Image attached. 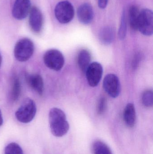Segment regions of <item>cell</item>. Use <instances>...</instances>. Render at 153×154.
<instances>
[{
    "label": "cell",
    "instance_id": "ffe728a7",
    "mask_svg": "<svg viewBox=\"0 0 153 154\" xmlns=\"http://www.w3.org/2000/svg\"><path fill=\"white\" fill-rule=\"evenodd\" d=\"M142 102L147 107H152L153 105V91L151 90L146 91L142 96Z\"/></svg>",
    "mask_w": 153,
    "mask_h": 154
},
{
    "label": "cell",
    "instance_id": "cb8c5ba5",
    "mask_svg": "<svg viewBox=\"0 0 153 154\" xmlns=\"http://www.w3.org/2000/svg\"><path fill=\"white\" fill-rule=\"evenodd\" d=\"M140 57L139 55H137L136 57L135 58L134 62H133V67L134 68L136 69V68L137 67L138 63H139V60H140Z\"/></svg>",
    "mask_w": 153,
    "mask_h": 154
},
{
    "label": "cell",
    "instance_id": "44dd1931",
    "mask_svg": "<svg viewBox=\"0 0 153 154\" xmlns=\"http://www.w3.org/2000/svg\"><path fill=\"white\" fill-rule=\"evenodd\" d=\"M4 154H23L21 147L16 143L9 144L5 147Z\"/></svg>",
    "mask_w": 153,
    "mask_h": 154
},
{
    "label": "cell",
    "instance_id": "7a4b0ae2",
    "mask_svg": "<svg viewBox=\"0 0 153 154\" xmlns=\"http://www.w3.org/2000/svg\"><path fill=\"white\" fill-rule=\"evenodd\" d=\"M34 45L30 39H21L18 41L14 49L15 58L20 62H25L28 60L33 55Z\"/></svg>",
    "mask_w": 153,
    "mask_h": 154
},
{
    "label": "cell",
    "instance_id": "3957f363",
    "mask_svg": "<svg viewBox=\"0 0 153 154\" xmlns=\"http://www.w3.org/2000/svg\"><path fill=\"white\" fill-rule=\"evenodd\" d=\"M36 112L37 107L35 102L31 99L26 98L16 111L15 116L18 121L26 124L32 121Z\"/></svg>",
    "mask_w": 153,
    "mask_h": 154
},
{
    "label": "cell",
    "instance_id": "d6986e66",
    "mask_svg": "<svg viewBox=\"0 0 153 154\" xmlns=\"http://www.w3.org/2000/svg\"><path fill=\"white\" fill-rule=\"evenodd\" d=\"M127 25L126 16L125 12L124 11L122 14L120 27L119 30V37L120 39L123 40L125 38L127 33Z\"/></svg>",
    "mask_w": 153,
    "mask_h": 154
},
{
    "label": "cell",
    "instance_id": "5b68a950",
    "mask_svg": "<svg viewBox=\"0 0 153 154\" xmlns=\"http://www.w3.org/2000/svg\"><path fill=\"white\" fill-rule=\"evenodd\" d=\"M43 60L47 67L56 71L61 70L65 63L63 54L56 49H51L47 51L44 54Z\"/></svg>",
    "mask_w": 153,
    "mask_h": 154
},
{
    "label": "cell",
    "instance_id": "52a82bcc",
    "mask_svg": "<svg viewBox=\"0 0 153 154\" xmlns=\"http://www.w3.org/2000/svg\"><path fill=\"white\" fill-rule=\"evenodd\" d=\"M85 73L90 86L95 87L99 84L101 80L103 74V68L99 62H92L89 65Z\"/></svg>",
    "mask_w": 153,
    "mask_h": 154
},
{
    "label": "cell",
    "instance_id": "7402d4cb",
    "mask_svg": "<svg viewBox=\"0 0 153 154\" xmlns=\"http://www.w3.org/2000/svg\"><path fill=\"white\" fill-rule=\"evenodd\" d=\"M107 100L104 97H102L100 99L97 106V112L98 114L102 115L105 112L107 107Z\"/></svg>",
    "mask_w": 153,
    "mask_h": 154
},
{
    "label": "cell",
    "instance_id": "ba28073f",
    "mask_svg": "<svg viewBox=\"0 0 153 154\" xmlns=\"http://www.w3.org/2000/svg\"><path fill=\"white\" fill-rule=\"evenodd\" d=\"M103 86L105 91L112 97H117L120 93V82L118 77L114 74H108L105 76Z\"/></svg>",
    "mask_w": 153,
    "mask_h": 154
},
{
    "label": "cell",
    "instance_id": "9c48e42d",
    "mask_svg": "<svg viewBox=\"0 0 153 154\" xmlns=\"http://www.w3.org/2000/svg\"><path fill=\"white\" fill-rule=\"evenodd\" d=\"M31 9L30 0H16L13 8V16L17 20H23L28 16Z\"/></svg>",
    "mask_w": 153,
    "mask_h": 154
},
{
    "label": "cell",
    "instance_id": "ac0fdd59",
    "mask_svg": "<svg viewBox=\"0 0 153 154\" xmlns=\"http://www.w3.org/2000/svg\"><path fill=\"white\" fill-rule=\"evenodd\" d=\"M21 91V86L19 79L16 76L13 78L12 87L11 90V98L13 101H16L19 97Z\"/></svg>",
    "mask_w": 153,
    "mask_h": 154
},
{
    "label": "cell",
    "instance_id": "484cf974",
    "mask_svg": "<svg viewBox=\"0 0 153 154\" xmlns=\"http://www.w3.org/2000/svg\"><path fill=\"white\" fill-rule=\"evenodd\" d=\"M2 63V57L1 56V54H0V67L1 66V65Z\"/></svg>",
    "mask_w": 153,
    "mask_h": 154
},
{
    "label": "cell",
    "instance_id": "7c38bea8",
    "mask_svg": "<svg viewBox=\"0 0 153 154\" xmlns=\"http://www.w3.org/2000/svg\"><path fill=\"white\" fill-rule=\"evenodd\" d=\"M26 80L29 86L37 92L39 95H42L44 91V82L43 79L38 74L27 75Z\"/></svg>",
    "mask_w": 153,
    "mask_h": 154
},
{
    "label": "cell",
    "instance_id": "5bb4252c",
    "mask_svg": "<svg viewBox=\"0 0 153 154\" xmlns=\"http://www.w3.org/2000/svg\"><path fill=\"white\" fill-rule=\"evenodd\" d=\"M91 56L90 53L86 49L81 50L79 52L77 58V62L80 69L85 73L89 65L90 64Z\"/></svg>",
    "mask_w": 153,
    "mask_h": 154
},
{
    "label": "cell",
    "instance_id": "2e32d148",
    "mask_svg": "<svg viewBox=\"0 0 153 154\" xmlns=\"http://www.w3.org/2000/svg\"><path fill=\"white\" fill-rule=\"evenodd\" d=\"M140 11L137 6H131L129 11V21L130 27L134 30H137Z\"/></svg>",
    "mask_w": 153,
    "mask_h": 154
},
{
    "label": "cell",
    "instance_id": "d4e9b609",
    "mask_svg": "<svg viewBox=\"0 0 153 154\" xmlns=\"http://www.w3.org/2000/svg\"><path fill=\"white\" fill-rule=\"evenodd\" d=\"M3 120L1 112L0 110V127L2 125Z\"/></svg>",
    "mask_w": 153,
    "mask_h": 154
},
{
    "label": "cell",
    "instance_id": "277c9868",
    "mask_svg": "<svg viewBox=\"0 0 153 154\" xmlns=\"http://www.w3.org/2000/svg\"><path fill=\"white\" fill-rule=\"evenodd\" d=\"M72 5L67 1L59 2L54 9L55 15L60 23L65 24L71 22L74 15Z\"/></svg>",
    "mask_w": 153,
    "mask_h": 154
},
{
    "label": "cell",
    "instance_id": "4fadbf2b",
    "mask_svg": "<svg viewBox=\"0 0 153 154\" xmlns=\"http://www.w3.org/2000/svg\"><path fill=\"white\" fill-rule=\"evenodd\" d=\"M123 118L127 126L134 127L136 120V113L134 104L129 103L126 106L123 113Z\"/></svg>",
    "mask_w": 153,
    "mask_h": 154
},
{
    "label": "cell",
    "instance_id": "e0dca14e",
    "mask_svg": "<svg viewBox=\"0 0 153 154\" xmlns=\"http://www.w3.org/2000/svg\"><path fill=\"white\" fill-rule=\"evenodd\" d=\"M92 151L93 154H112L109 147L100 140L95 141L93 143Z\"/></svg>",
    "mask_w": 153,
    "mask_h": 154
},
{
    "label": "cell",
    "instance_id": "9a60e30c",
    "mask_svg": "<svg viewBox=\"0 0 153 154\" xmlns=\"http://www.w3.org/2000/svg\"><path fill=\"white\" fill-rule=\"evenodd\" d=\"M115 32L112 27L106 26L101 30L99 34L100 41L103 44L108 45L113 41Z\"/></svg>",
    "mask_w": 153,
    "mask_h": 154
},
{
    "label": "cell",
    "instance_id": "8fae6325",
    "mask_svg": "<svg viewBox=\"0 0 153 154\" xmlns=\"http://www.w3.org/2000/svg\"><path fill=\"white\" fill-rule=\"evenodd\" d=\"M77 13L78 20L83 24H90L93 20V9L89 4L84 3L81 5L77 9Z\"/></svg>",
    "mask_w": 153,
    "mask_h": 154
},
{
    "label": "cell",
    "instance_id": "30bf717a",
    "mask_svg": "<svg viewBox=\"0 0 153 154\" xmlns=\"http://www.w3.org/2000/svg\"><path fill=\"white\" fill-rule=\"evenodd\" d=\"M29 23L32 30L36 33H39L42 29L43 23V15L40 10L33 6L29 12Z\"/></svg>",
    "mask_w": 153,
    "mask_h": 154
},
{
    "label": "cell",
    "instance_id": "6da1fadb",
    "mask_svg": "<svg viewBox=\"0 0 153 154\" xmlns=\"http://www.w3.org/2000/svg\"><path fill=\"white\" fill-rule=\"evenodd\" d=\"M49 123L51 133L57 137L66 134L70 128L64 112L57 108H53L49 111Z\"/></svg>",
    "mask_w": 153,
    "mask_h": 154
},
{
    "label": "cell",
    "instance_id": "8992f818",
    "mask_svg": "<svg viewBox=\"0 0 153 154\" xmlns=\"http://www.w3.org/2000/svg\"><path fill=\"white\" fill-rule=\"evenodd\" d=\"M137 30L145 36L152 35L153 14L151 10L145 9L140 11Z\"/></svg>",
    "mask_w": 153,
    "mask_h": 154
},
{
    "label": "cell",
    "instance_id": "603a6c76",
    "mask_svg": "<svg viewBox=\"0 0 153 154\" xmlns=\"http://www.w3.org/2000/svg\"><path fill=\"white\" fill-rule=\"evenodd\" d=\"M108 0H98V5L101 9H103L107 7Z\"/></svg>",
    "mask_w": 153,
    "mask_h": 154
}]
</instances>
